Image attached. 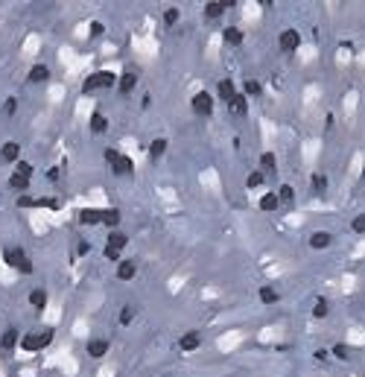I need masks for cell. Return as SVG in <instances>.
Returning a JSON list of instances; mask_svg holds the SVG:
<instances>
[{
    "label": "cell",
    "instance_id": "6da1fadb",
    "mask_svg": "<svg viewBox=\"0 0 365 377\" xmlns=\"http://www.w3.org/2000/svg\"><path fill=\"white\" fill-rule=\"evenodd\" d=\"M114 82H117V73H111V70H97V73H91V76L82 82V91L85 94L102 91V88H111Z\"/></svg>",
    "mask_w": 365,
    "mask_h": 377
},
{
    "label": "cell",
    "instance_id": "7a4b0ae2",
    "mask_svg": "<svg viewBox=\"0 0 365 377\" xmlns=\"http://www.w3.org/2000/svg\"><path fill=\"white\" fill-rule=\"evenodd\" d=\"M129 246V237L123 234V231H111L108 234V240H105V260H111V263H120V255H123V249Z\"/></svg>",
    "mask_w": 365,
    "mask_h": 377
},
{
    "label": "cell",
    "instance_id": "3957f363",
    "mask_svg": "<svg viewBox=\"0 0 365 377\" xmlns=\"http://www.w3.org/2000/svg\"><path fill=\"white\" fill-rule=\"evenodd\" d=\"M3 257H6V263H9V266H15L18 272L33 275V263H30V257L24 255V249H6Z\"/></svg>",
    "mask_w": 365,
    "mask_h": 377
},
{
    "label": "cell",
    "instance_id": "277c9868",
    "mask_svg": "<svg viewBox=\"0 0 365 377\" xmlns=\"http://www.w3.org/2000/svg\"><path fill=\"white\" fill-rule=\"evenodd\" d=\"M105 161L111 164V170L117 172V175H129V172L134 170L132 158H126V155H120L117 149H105Z\"/></svg>",
    "mask_w": 365,
    "mask_h": 377
},
{
    "label": "cell",
    "instance_id": "5b68a950",
    "mask_svg": "<svg viewBox=\"0 0 365 377\" xmlns=\"http://www.w3.org/2000/svg\"><path fill=\"white\" fill-rule=\"evenodd\" d=\"M53 342V330H41V333H30V336H24L21 345L27 348V351H41V348H47Z\"/></svg>",
    "mask_w": 365,
    "mask_h": 377
},
{
    "label": "cell",
    "instance_id": "8992f818",
    "mask_svg": "<svg viewBox=\"0 0 365 377\" xmlns=\"http://www.w3.org/2000/svg\"><path fill=\"white\" fill-rule=\"evenodd\" d=\"M278 47H281L283 53H292L301 47V33L298 30H283L281 38H278Z\"/></svg>",
    "mask_w": 365,
    "mask_h": 377
},
{
    "label": "cell",
    "instance_id": "52a82bcc",
    "mask_svg": "<svg viewBox=\"0 0 365 377\" xmlns=\"http://www.w3.org/2000/svg\"><path fill=\"white\" fill-rule=\"evenodd\" d=\"M193 111L202 114V117H211V114H214V97L205 94V91H199V94L193 97Z\"/></svg>",
    "mask_w": 365,
    "mask_h": 377
},
{
    "label": "cell",
    "instance_id": "ba28073f",
    "mask_svg": "<svg viewBox=\"0 0 365 377\" xmlns=\"http://www.w3.org/2000/svg\"><path fill=\"white\" fill-rule=\"evenodd\" d=\"M196 348H202V333H199V330H187L181 339H178V351H184V354H193Z\"/></svg>",
    "mask_w": 365,
    "mask_h": 377
},
{
    "label": "cell",
    "instance_id": "9c48e42d",
    "mask_svg": "<svg viewBox=\"0 0 365 377\" xmlns=\"http://www.w3.org/2000/svg\"><path fill=\"white\" fill-rule=\"evenodd\" d=\"M225 105H228V111H231L234 117H243V114L249 111V97H246V94H234Z\"/></svg>",
    "mask_w": 365,
    "mask_h": 377
},
{
    "label": "cell",
    "instance_id": "30bf717a",
    "mask_svg": "<svg viewBox=\"0 0 365 377\" xmlns=\"http://www.w3.org/2000/svg\"><path fill=\"white\" fill-rule=\"evenodd\" d=\"M134 85H137V73H134V70H123V73H120V94L129 97L134 91Z\"/></svg>",
    "mask_w": 365,
    "mask_h": 377
},
{
    "label": "cell",
    "instance_id": "8fae6325",
    "mask_svg": "<svg viewBox=\"0 0 365 377\" xmlns=\"http://www.w3.org/2000/svg\"><path fill=\"white\" fill-rule=\"evenodd\" d=\"M0 158H3L6 164H15L18 158H21V146H18L15 140H6L3 149H0Z\"/></svg>",
    "mask_w": 365,
    "mask_h": 377
},
{
    "label": "cell",
    "instance_id": "7c38bea8",
    "mask_svg": "<svg viewBox=\"0 0 365 377\" xmlns=\"http://www.w3.org/2000/svg\"><path fill=\"white\" fill-rule=\"evenodd\" d=\"M134 275H137V263L134 260H120L117 263V278L120 281H132Z\"/></svg>",
    "mask_w": 365,
    "mask_h": 377
},
{
    "label": "cell",
    "instance_id": "4fadbf2b",
    "mask_svg": "<svg viewBox=\"0 0 365 377\" xmlns=\"http://www.w3.org/2000/svg\"><path fill=\"white\" fill-rule=\"evenodd\" d=\"M105 354H108V339H91V342H88V357L102 360Z\"/></svg>",
    "mask_w": 365,
    "mask_h": 377
},
{
    "label": "cell",
    "instance_id": "5bb4252c",
    "mask_svg": "<svg viewBox=\"0 0 365 377\" xmlns=\"http://www.w3.org/2000/svg\"><path fill=\"white\" fill-rule=\"evenodd\" d=\"M18 342H21V333H18L15 327L3 330V336H0V348H3V351H12V348H15Z\"/></svg>",
    "mask_w": 365,
    "mask_h": 377
},
{
    "label": "cell",
    "instance_id": "9a60e30c",
    "mask_svg": "<svg viewBox=\"0 0 365 377\" xmlns=\"http://www.w3.org/2000/svg\"><path fill=\"white\" fill-rule=\"evenodd\" d=\"M330 243H333L330 231H315L313 237H310V246H313V249H327Z\"/></svg>",
    "mask_w": 365,
    "mask_h": 377
},
{
    "label": "cell",
    "instance_id": "2e32d148",
    "mask_svg": "<svg viewBox=\"0 0 365 377\" xmlns=\"http://www.w3.org/2000/svg\"><path fill=\"white\" fill-rule=\"evenodd\" d=\"M216 94H219V100H222V103H228L234 94H237V88H234L231 79H222V82L216 85Z\"/></svg>",
    "mask_w": 365,
    "mask_h": 377
},
{
    "label": "cell",
    "instance_id": "e0dca14e",
    "mask_svg": "<svg viewBox=\"0 0 365 377\" xmlns=\"http://www.w3.org/2000/svg\"><path fill=\"white\" fill-rule=\"evenodd\" d=\"M79 223H82V225H97V223H102V211L85 208L82 214H79Z\"/></svg>",
    "mask_w": 365,
    "mask_h": 377
},
{
    "label": "cell",
    "instance_id": "ac0fdd59",
    "mask_svg": "<svg viewBox=\"0 0 365 377\" xmlns=\"http://www.w3.org/2000/svg\"><path fill=\"white\" fill-rule=\"evenodd\" d=\"M47 79H50V68H47V65H35V68L30 70V82H35V85H38V82H47Z\"/></svg>",
    "mask_w": 365,
    "mask_h": 377
},
{
    "label": "cell",
    "instance_id": "d6986e66",
    "mask_svg": "<svg viewBox=\"0 0 365 377\" xmlns=\"http://www.w3.org/2000/svg\"><path fill=\"white\" fill-rule=\"evenodd\" d=\"M105 129H108V120H105V114L94 111V117H91V132H94V135H102Z\"/></svg>",
    "mask_w": 365,
    "mask_h": 377
},
{
    "label": "cell",
    "instance_id": "ffe728a7",
    "mask_svg": "<svg viewBox=\"0 0 365 377\" xmlns=\"http://www.w3.org/2000/svg\"><path fill=\"white\" fill-rule=\"evenodd\" d=\"M9 187H12V190H18V193H21V190H27V187H30V175H21V172H12V178H9Z\"/></svg>",
    "mask_w": 365,
    "mask_h": 377
},
{
    "label": "cell",
    "instance_id": "44dd1931",
    "mask_svg": "<svg viewBox=\"0 0 365 377\" xmlns=\"http://www.w3.org/2000/svg\"><path fill=\"white\" fill-rule=\"evenodd\" d=\"M219 15H225V6H222L219 0H214V3L205 6V18H208V21H216Z\"/></svg>",
    "mask_w": 365,
    "mask_h": 377
},
{
    "label": "cell",
    "instance_id": "7402d4cb",
    "mask_svg": "<svg viewBox=\"0 0 365 377\" xmlns=\"http://www.w3.org/2000/svg\"><path fill=\"white\" fill-rule=\"evenodd\" d=\"M164 152H166V140H164V137H158V140H152V143H149V158H152V161H158Z\"/></svg>",
    "mask_w": 365,
    "mask_h": 377
},
{
    "label": "cell",
    "instance_id": "603a6c76",
    "mask_svg": "<svg viewBox=\"0 0 365 377\" xmlns=\"http://www.w3.org/2000/svg\"><path fill=\"white\" fill-rule=\"evenodd\" d=\"M330 313V304H327V298H315L313 301V316L315 319H324Z\"/></svg>",
    "mask_w": 365,
    "mask_h": 377
},
{
    "label": "cell",
    "instance_id": "cb8c5ba5",
    "mask_svg": "<svg viewBox=\"0 0 365 377\" xmlns=\"http://www.w3.org/2000/svg\"><path fill=\"white\" fill-rule=\"evenodd\" d=\"M120 220H123V217H120V211H117V208L102 211V225H111V228H114V225H120Z\"/></svg>",
    "mask_w": 365,
    "mask_h": 377
},
{
    "label": "cell",
    "instance_id": "d4e9b609",
    "mask_svg": "<svg viewBox=\"0 0 365 377\" xmlns=\"http://www.w3.org/2000/svg\"><path fill=\"white\" fill-rule=\"evenodd\" d=\"M30 304L38 307V310H44V307H47V292H44V290H33V292H30Z\"/></svg>",
    "mask_w": 365,
    "mask_h": 377
},
{
    "label": "cell",
    "instance_id": "484cf974",
    "mask_svg": "<svg viewBox=\"0 0 365 377\" xmlns=\"http://www.w3.org/2000/svg\"><path fill=\"white\" fill-rule=\"evenodd\" d=\"M281 205V199H278V193H266L263 199H260V211H275V208Z\"/></svg>",
    "mask_w": 365,
    "mask_h": 377
},
{
    "label": "cell",
    "instance_id": "4316f807",
    "mask_svg": "<svg viewBox=\"0 0 365 377\" xmlns=\"http://www.w3.org/2000/svg\"><path fill=\"white\" fill-rule=\"evenodd\" d=\"M260 301H263V304H275V301H278V290H275V287H269V284L260 287Z\"/></svg>",
    "mask_w": 365,
    "mask_h": 377
},
{
    "label": "cell",
    "instance_id": "83f0119b",
    "mask_svg": "<svg viewBox=\"0 0 365 377\" xmlns=\"http://www.w3.org/2000/svg\"><path fill=\"white\" fill-rule=\"evenodd\" d=\"M222 38H225V44H234V47H237V44H243V33H240V30H234V27H228Z\"/></svg>",
    "mask_w": 365,
    "mask_h": 377
},
{
    "label": "cell",
    "instance_id": "f1b7e54d",
    "mask_svg": "<svg viewBox=\"0 0 365 377\" xmlns=\"http://www.w3.org/2000/svg\"><path fill=\"white\" fill-rule=\"evenodd\" d=\"M275 164H278V161H275V155H272V152L260 155V167H263L266 172H275Z\"/></svg>",
    "mask_w": 365,
    "mask_h": 377
},
{
    "label": "cell",
    "instance_id": "f546056e",
    "mask_svg": "<svg viewBox=\"0 0 365 377\" xmlns=\"http://www.w3.org/2000/svg\"><path fill=\"white\" fill-rule=\"evenodd\" d=\"M313 190H315V193H324V190H327V175L315 172V175H313Z\"/></svg>",
    "mask_w": 365,
    "mask_h": 377
},
{
    "label": "cell",
    "instance_id": "4dcf8cb0",
    "mask_svg": "<svg viewBox=\"0 0 365 377\" xmlns=\"http://www.w3.org/2000/svg\"><path fill=\"white\" fill-rule=\"evenodd\" d=\"M278 199H281V202H286V205H289V202L295 199V190L289 187V184H283V187L278 190Z\"/></svg>",
    "mask_w": 365,
    "mask_h": 377
},
{
    "label": "cell",
    "instance_id": "1f68e13d",
    "mask_svg": "<svg viewBox=\"0 0 365 377\" xmlns=\"http://www.w3.org/2000/svg\"><path fill=\"white\" fill-rule=\"evenodd\" d=\"M132 319H134V307L132 304H126V307L120 310V325H129Z\"/></svg>",
    "mask_w": 365,
    "mask_h": 377
},
{
    "label": "cell",
    "instance_id": "d6a6232c",
    "mask_svg": "<svg viewBox=\"0 0 365 377\" xmlns=\"http://www.w3.org/2000/svg\"><path fill=\"white\" fill-rule=\"evenodd\" d=\"M246 97H260V82H257V79H249V82H246Z\"/></svg>",
    "mask_w": 365,
    "mask_h": 377
},
{
    "label": "cell",
    "instance_id": "836d02e7",
    "mask_svg": "<svg viewBox=\"0 0 365 377\" xmlns=\"http://www.w3.org/2000/svg\"><path fill=\"white\" fill-rule=\"evenodd\" d=\"M164 24L166 27H175V24H178V9H166L164 12Z\"/></svg>",
    "mask_w": 365,
    "mask_h": 377
},
{
    "label": "cell",
    "instance_id": "e575fe53",
    "mask_svg": "<svg viewBox=\"0 0 365 377\" xmlns=\"http://www.w3.org/2000/svg\"><path fill=\"white\" fill-rule=\"evenodd\" d=\"M15 111H18V100H15V97H9V100L3 103V114H6V117H12Z\"/></svg>",
    "mask_w": 365,
    "mask_h": 377
},
{
    "label": "cell",
    "instance_id": "d590c367",
    "mask_svg": "<svg viewBox=\"0 0 365 377\" xmlns=\"http://www.w3.org/2000/svg\"><path fill=\"white\" fill-rule=\"evenodd\" d=\"M246 184H249V187H260V184H263V172H260V170L251 172L249 178H246Z\"/></svg>",
    "mask_w": 365,
    "mask_h": 377
},
{
    "label": "cell",
    "instance_id": "8d00e7d4",
    "mask_svg": "<svg viewBox=\"0 0 365 377\" xmlns=\"http://www.w3.org/2000/svg\"><path fill=\"white\" fill-rule=\"evenodd\" d=\"M15 172H21V175H33V164H30V161H18Z\"/></svg>",
    "mask_w": 365,
    "mask_h": 377
},
{
    "label": "cell",
    "instance_id": "74e56055",
    "mask_svg": "<svg viewBox=\"0 0 365 377\" xmlns=\"http://www.w3.org/2000/svg\"><path fill=\"white\" fill-rule=\"evenodd\" d=\"M350 228H353L356 234H365V214H359V217H356V220L350 223Z\"/></svg>",
    "mask_w": 365,
    "mask_h": 377
},
{
    "label": "cell",
    "instance_id": "f35d334b",
    "mask_svg": "<svg viewBox=\"0 0 365 377\" xmlns=\"http://www.w3.org/2000/svg\"><path fill=\"white\" fill-rule=\"evenodd\" d=\"M333 354H336L339 360H350V351H348V345H336V348H333Z\"/></svg>",
    "mask_w": 365,
    "mask_h": 377
},
{
    "label": "cell",
    "instance_id": "ab89813d",
    "mask_svg": "<svg viewBox=\"0 0 365 377\" xmlns=\"http://www.w3.org/2000/svg\"><path fill=\"white\" fill-rule=\"evenodd\" d=\"M91 33H94V35H102V24H100V21H94V24H91Z\"/></svg>",
    "mask_w": 365,
    "mask_h": 377
},
{
    "label": "cell",
    "instance_id": "60d3db41",
    "mask_svg": "<svg viewBox=\"0 0 365 377\" xmlns=\"http://www.w3.org/2000/svg\"><path fill=\"white\" fill-rule=\"evenodd\" d=\"M219 3H222L225 9H231V6H234V3H237V0H219Z\"/></svg>",
    "mask_w": 365,
    "mask_h": 377
},
{
    "label": "cell",
    "instance_id": "b9f144b4",
    "mask_svg": "<svg viewBox=\"0 0 365 377\" xmlns=\"http://www.w3.org/2000/svg\"><path fill=\"white\" fill-rule=\"evenodd\" d=\"M257 3H260V6H272V3H275V0H257Z\"/></svg>",
    "mask_w": 365,
    "mask_h": 377
},
{
    "label": "cell",
    "instance_id": "7bdbcfd3",
    "mask_svg": "<svg viewBox=\"0 0 365 377\" xmlns=\"http://www.w3.org/2000/svg\"><path fill=\"white\" fill-rule=\"evenodd\" d=\"M362 175H365V167H362Z\"/></svg>",
    "mask_w": 365,
    "mask_h": 377
}]
</instances>
